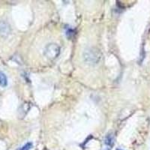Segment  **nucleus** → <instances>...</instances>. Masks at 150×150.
Listing matches in <instances>:
<instances>
[{
	"instance_id": "obj_1",
	"label": "nucleus",
	"mask_w": 150,
	"mask_h": 150,
	"mask_svg": "<svg viewBox=\"0 0 150 150\" xmlns=\"http://www.w3.org/2000/svg\"><path fill=\"white\" fill-rule=\"evenodd\" d=\"M10 33V26L7 23L1 21L0 22V36L6 37Z\"/></svg>"
},
{
	"instance_id": "obj_2",
	"label": "nucleus",
	"mask_w": 150,
	"mask_h": 150,
	"mask_svg": "<svg viewBox=\"0 0 150 150\" xmlns=\"http://www.w3.org/2000/svg\"><path fill=\"white\" fill-rule=\"evenodd\" d=\"M104 143L108 146H112L114 144V137L112 134H108L106 136Z\"/></svg>"
},
{
	"instance_id": "obj_3",
	"label": "nucleus",
	"mask_w": 150,
	"mask_h": 150,
	"mask_svg": "<svg viewBox=\"0 0 150 150\" xmlns=\"http://www.w3.org/2000/svg\"><path fill=\"white\" fill-rule=\"evenodd\" d=\"M8 85V79L6 75L3 72L0 71V86L2 87H5Z\"/></svg>"
},
{
	"instance_id": "obj_4",
	"label": "nucleus",
	"mask_w": 150,
	"mask_h": 150,
	"mask_svg": "<svg viewBox=\"0 0 150 150\" xmlns=\"http://www.w3.org/2000/svg\"><path fill=\"white\" fill-rule=\"evenodd\" d=\"M32 147H33V143H26V144H25V145H24L20 150H29Z\"/></svg>"
},
{
	"instance_id": "obj_5",
	"label": "nucleus",
	"mask_w": 150,
	"mask_h": 150,
	"mask_svg": "<svg viewBox=\"0 0 150 150\" xmlns=\"http://www.w3.org/2000/svg\"><path fill=\"white\" fill-rule=\"evenodd\" d=\"M116 150H122V149H116Z\"/></svg>"
}]
</instances>
